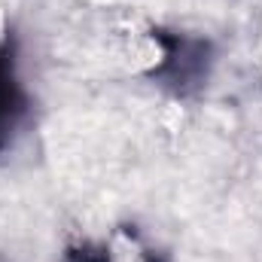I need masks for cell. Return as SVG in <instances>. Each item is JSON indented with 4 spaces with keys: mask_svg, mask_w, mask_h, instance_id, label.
Returning <instances> with one entry per match:
<instances>
[{
    "mask_svg": "<svg viewBox=\"0 0 262 262\" xmlns=\"http://www.w3.org/2000/svg\"><path fill=\"white\" fill-rule=\"evenodd\" d=\"M162 46L152 34H140V31H128L122 34V46H119V61L131 70H149L162 58Z\"/></svg>",
    "mask_w": 262,
    "mask_h": 262,
    "instance_id": "obj_1",
    "label": "cell"
},
{
    "mask_svg": "<svg viewBox=\"0 0 262 262\" xmlns=\"http://www.w3.org/2000/svg\"><path fill=\"white\" fill-rule=\"evenodd\" d=\"M110 262H146L143 253L131 244V241H119L113 250H110Z\"/></svg>",
    "mask_w": 262,
    "mask_h": 262,
    "instance_id": "obj_2",
    "label": "cell"
},
{
    "mask_svg": "<svg viewBox=\"0 0 262 262\" xmlns=\"http://www.w3.org/2000/svg\"><path fill=\"white\" fill-rule=\"evenodd\" d=\"M6 40V9H3V3H0V43Z\"/></svg>",
    "mask_w": 262,
    "mask_h": 262,
    "instance_id": "obj_3",
    "label": "cell"
}]
</instances>
